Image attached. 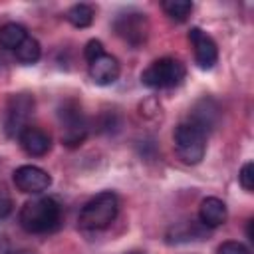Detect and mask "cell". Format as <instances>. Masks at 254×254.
I'll use <instances>...</instances> for the list:
<instances>
[{
  "instance_id": "cell-1",
  "label": "cell",
  "mask_w": 254,
  "mask_h": 254,
  "mask_svg": "<svg viewBox=\"0 0 254 254\" xmlns=\"http://www.w3.org/2000/svg\"><path fill=\"white\" fill-rule=\"evenodd\" d=\"M20 226L30 234L54 232L62 224V206L50 196L28 200L20 210Z\"/></svg>"
},
{
  "instance_id": "cell-2",
  "label": "cell",
  "mask_w": 254,
  "mask_h": 254,
  "mask_svg": "<svg viewBox=\"0 0 254 254\" xmlns=\"http://www.w3.org/2000/svg\"><path fill=\"white\" fill-rule=\"evenodd\" d=\"M119 212L117 194L111 190H103L89 198L79 212V226L85 230H103L107 228Z\"/></svg>"
},
{
  "instance_id": "cell-3",
  "label": "cell",
  "mask_w": 254,
  "mask_h": 254,
  "mask_svg": "<svg viewBox=\"0 0 254 254\" xmlns=\"http://www.w3.org/2000/svg\"><path fill=\"white\" fill-rule=\"evenodd\" d=\"M173 141H175L177 155L181 157L183 163L196 165L202 161L206 153V133L198 125H194L192 121L179 123L175 129Z\"/></svg>"
},
{
  "instance_id": "cell-4",
  "label": "cell",
  "mask_w": 254,
  "mask_h": 254,
  "mask_svg": "<svg viewBox=\"0 0 254 254\" xmlns=\"http://www.w3.org/2000/svg\"><path fill=\"white\" fill-rule=\"evenodd\" d=\"M185 75H187V67L183 62L175 58H161L141 73V81L151 89H169L181 85Z\"/></svg>"
},
{
  "instance_id": "cell-5",
  "label": "cell",
  "mask_w": 254,
  "mask_h": 254,
  "mask_svg": "<svg viewBox=\"0 0 254 254\" xmlns=\"http://www.w3.org/2000/svg\"><path fill=\"white\" fill-rule=\"evenodd\" d=\"M58 117H60V125H62V143L65 147L81 145L89 131L87 119L81 111V105L73 99H67L62 103Z\"/></svg>"
},
{
  "instance_id": "cell-6",
  "label": "cell",
  "mask_w": 254,
  "mask_h": 254,
  "mask_svg": "<svg viewBox=\"0 0 254 254\" xmlns=\"http://www.w3.org/2000/svg\"><path fill=\"white\" fill-rule=\"evenodd\" d=\"M34 111V97L30 93H14L8 99L4 113V133L8 137H18L26 127Z\"/></svg>"
},
{
  "instance_id": "cell-7",
  "label": "cell",
  "mask_w": 254,
  "mask_h": 254,
  "mask_svg": "<svg viewBox=\"0 0 254 254\" xmlns=\"http://www.w3.org/2000/svg\"><path fill=\"white\" fill-rule=\"evenodd\" d=\"M113 28H115L117 36L123 38L127 44L141 46L149 34V20L141 12H127V14L117 16Z\"/></svg>"
},
{
  "instance_id": "cell-8",
  "label": "cell",
  "mask_w": 254,
  "mask_h": 254,
  "mask_svg": "<svg viewBox=\"0 0 254 254\" xmlns=\"http://www.w3.org/2000/svg\"><path fill=\"white\" fill-rule=\"evenodd\" d=\"M12 179H14L16 189L22 190V192H28V194L44 192L52 185V177L44 169H40L36 165H22V167H18L14 171V175H12Z\"/></svg>"
},
{
  "instance_id": "cell-9",
  "label": "cell",
  "mask_w": 254,
  "mask_h": 254,
  "mask_svg": "<svg viewBox=\"0 0 254 254\" xmlns=\"http://www.w3.org/2000/svg\"><path fill=\"white\" fill-rule=\"evenodd\" d=\"M189 42L192 44L196 65L200 69H210L216 64V60H218V48H216L214 40L206 32H202L200 28H190Z\"/></svg>"
},
{
  "instance_id": "cell-10",
  "label": "cell",
  "mask_w": 254,
  "mask_h": 254,
  "mask_svg": "<svg viewBox=\"0 0 254 254\" xmlns=\"http://www.w3.org/2000/svg\"><path fill=\"white\" fill-rule=\"evenodd\" d=\"M119 71H121L119 62L111 54H101L99 58L89 62V77L97 85H111V83H115L117 77H119Z\"/></svg>"
},
{
  "instance_id": "cell-11",
  "label": "cell",
  "mask_w": 254,
  "mask_h": 254,
  "mask_svg": "<svg viewBox=\"0 0 254 254\" xmlns=\"http://www.w3.org/2000/svg\"><path fill=\"white\" fill-rule=\"evenodd\" d=\"M18 141L22 145V149L30 155V157H44L50 149H52V137L40 129V127H34V125H28L20 135H18Z\"/></svg>"
},
{
  "instance_id": "cell-12",
  "label": "cell",
  "mask_w": 254,
  "mask_h": 254,
  "mask_svg": "<svg viewBox=\"0 0 254 254\" xmlns=\"http://www.w3.org/2000/svg\"><path fill=\"white\" fill-rule=\"evenodd\" d=\"M198 220L204 228H216L226 220V204L216 196H206L198 206Z\"/></svg>"
},
{
  "instance_id": "cell-13",
  "label": "cell",
  "mask_w": 254,
  "mask_h": 254,
  "mask_svg": "<svg viewBox=\"0 0 254 254\" xmlns=\"http://www.w3.org/2000/svg\"><path fill=\"white\" fill-rule=\"evenodd\" d=\"M189 121H192L194 125H198V127L206 133V131L212 129V127L216 125V121H218V107H216L210 99H202V101L196 103V107H194V111H192V117H190Z\"/></svg>"
},
{
  "instance_id": "cell-14",
  "label": "cell",
  "mask_w": 254,
  "mask_h": 254,
  "mask_svg": "<svg viewBox=\"0 0 254 254\" xmlns=\"http://www.w3.org/2000/svg\"><path fill=\"white\" fill-rule=\"evenodd\" d=\"M26 38H28V32L22 24L8 22V24L0 26V48H4V50H16Z\"/></svg>"
},
{
  "instance_id": "cell-15",
  "label": "cell",
  "mask_w": 254,
  "mask_h": 254,
  "mask_svg": "<svg viewBox=\"0 0 254 254\" xmlns=\"http://www.w3.org/2000/svg\"><path fill=\"white\" fill-rule=\"evenodd\" d=\"M93 18H95V8L91 4H83V2L81 4H73L65 12V20L71 26H75V28H87V26H91Z\"/></svg>"
},
{
  "instance_id": "cell-16",
  "label": "cell",
  "mask_w": 254,
  "mask_h": 254,
  "mask_svg": "<svg viewBox=\"0 0 254 254\" xmlns=\"http://www.w3.org/2000/svg\"><path fill=\"white\" fill-rule=\"evenodd\" d=\"M14 54H16V60H18L20 64L30 65V64H36V62L40 60L42 48H40V42H38L36 38H30V36H28V38L14 50Z\"/></svg>"
},
{
  "instance_id": "cell-17",
  "label": "cell",
  "mask_w": 254,
  "mask_h": 254,
  "mask_svg": "<svg viewBox=\"0 0 254 254\" xmlns=\"http://www.w3.org/2000/svg\"><path fill=\"white\" fill-rule=\"evenodd\" d=\"M161 6L165 14L175 22H185L192 12V2L189 0H165Z\"/></svg>"
},
{
  "instance_id": "cell-18",
  "label": "cell",
  "mask_w": 254,
  "mask_h": 254,
  "mask_svg": "<svg viewBox=\"0 0 254 254\" xmlns=\"http://www.w3.org/2000/svg\"><path fill=\"white\" fill-rule=\"evenodd\" d=\"M238 183H240V187H242L246 192H252V189H254V165H252V163H246V165L240 169Z\"/></svg>"
},
{
  "instance_id": "cell-19",
  "label": "cell",
  "mask_w": 254,
  "mask_h": 254,
  "mask_svg": "<svg viewBox=\"0 0 254 254\" xmlns=\"http://www.w3.org/2000/svg\"><path fill=\"white\" fill-rule=\"evenodd\" d=\"M216 254H250V250L238 240H226L218 246Z\"/></svg>"
},
{
  "instance_id": "cell-20",
  "label": "cell",
  "mask_w": 254,
  "mask_h": 254,
  "mask_svg": "<svg viewBox=\"0 0 254 254\" xmlns=\"http://www.w3.org/2000/svg\"><path fill=\"white\" fill-rule=\"evenodd\" d=\"M12 206H14L12 194H10V190L6 189V185L0 183V220L6 218V216L12 212Z\"/></svg>"
},
{
  "instance_id": "cell-21",
  "label": "cell",
  "mask_w": 254,
  "mask_h": 254,
  "mask_svg": "<svg viewBox=\"0 0 254 254\" xmlns=\"http://www.w3.org/2000/svg\"><path fill=\"white\" fill-rule=\"evenodd\" d=\"M101 54H105V52H103V44H101L99 40H89V42L85 44V48H83V56H85L87 62H93V60L99 58Z\"/></svg>"
},
{
  "instance_id": "cell-22",
  "label": "cell",
  "mask_w": 254,
  "mask_h": 254,
  "mask_svg": "<svg viewBox=\"0 0 254 254\" xmlns=\"http://www.w3.org/2000/svg\"><path fill=\"white\" fill-rule=\"evenodd\" d=\"M2 69H4V60L0 58V71H2Z\"/></svg>"
},
{
  "instance_id": "cell-23",
  "label": "cell",
  "mask_w": 254,
  "mask_h": 254,
  "mask_svg": "<svg viewBox=\"0 0 254 254\" xmlns=\"http://www.w3.org/2000/svg\"><path fill=\"white\" fill-rule=\"evenodd\" d=\"M129 254H141V252H129Z\"/></svg>"
}]
</instances>
